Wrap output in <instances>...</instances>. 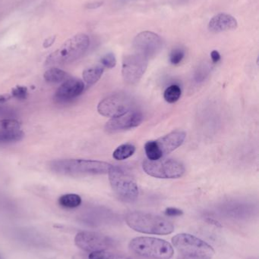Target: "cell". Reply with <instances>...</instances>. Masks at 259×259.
Instances as JSON below:
<instances>
[{
    "mask_svg": "<svg viewBox=\"0 0 259 259\" xmlns=\"http://www.w3.org/2000/svg\"><path fill=\"white\" fill-rule=\"evenodd\" d=\"M100 62H101L103 66L111 69V68H114L116 65H117V59H116L114 53H109L101 58Z\"/></svg>",
    "mask_w": 259,
    "mask_h": 259,
    "instance_id": "cell-27",
    "label": "cell"
},
{
    "mask_svg": "<svg viewBox=\"0 0 259 259\" xmlns=\"http://www.w3.org/2000/svg\"><path fill=\"white\" fill-rule=\"evenodd\" d=\"M206 222H208L210 225H214L215 227H217V228H222L221 224L220 222L216 221L215 219H211V218H208L206 219Z\"/></svg>",
    "mask_w": 259,
    "mask_h": 259,
    "instance_id": "cell-33",
    "label": "cell"
},
{
    "mask_svg": "<svg viewBox=\"0 0 259 259\" xmlns=\"http://www.w3.org/2000/svg\"><path fill=\"white\" fill-rule=\"evenodd\" d=\"M90 45L89 36L79 33L65 41L56 51L46 59V65H65L80 59L88 50Z\"/></svg>",
    "mask_w": 259,
    "mask_h": 259,
    "instance_id": "cell-3",
    "label": "cell"
},
{
    "mask_svg": "<svg viewBox=\"0 0 259 259\" xmlns=\"http://www.w3.org/2000/svg\"><path fill=\"white\" fill-rule=\"evenodd\" d=\"M27 95H28V91L25 87L18 86L12 91V97L18 100H26Z\"/></svg>",
    "mask_w": 259,
    "mask_h": 259,
    "instance_id": "cell-26",
    "label": "cell"
},
{
    "mask_svg": "<svg viewBox=\"0 0 259 259\" xmlns=\"http://www.w3.org/2000/svg\"><path fill=\"white\" fill-rule=\"evenodd\" d=\"M210 73V68L206 65H201L199 67L196 74H195V80L197 82H202L206 79Z\"/></svg>",
    "mask_w": 259,
    "mask_h": 259,
    "instance_id": "cell-25",
    "label": "cell"
},
{
    "mask_svg": "<svg viewBox=\"0 0 259 259\" xmlns=\"http://www.w3.org/2000/svg\"><path fill=\"white\" fill-rule=\"evenodd\" d=\"M44 80L50 83H60L70 78L69 74L59 68H52L44 74Z\"/></svg>",
    "mask_w": 259,
    "mask_h": 259,
    "instance_id": "cell-17",
    "label": "cell"
},
{
    "mask_svg": "<svg viewBox=\"0 0 259 259\" xmlns=\"http://www.w3.org/2000/svg\"><path fill=\"white\" fill-rule=\"evenodd\" d=\"M125 220L129 228L141 234L168 235L174 231L171 222L150 213L132 211L126 214Z\"/></svg>",
    "mask_w": 259,
    "mask_h": 259,
    "instance_id": "cell-2",
    "label": "cell"
},
{
    "mask_svg": "<svg viewBox=\"0 0 259 259\" xmlns=\"http://www.w3.org/2000/svg\"><path fill=\"white\" fill-rule=\"evenodd\" d=\"M133 100L124 93L112 94L103 99L97 106L100 115L107 118H117L134 110Z\"/></svg>",
    "mask_w": 259,
    "mask_h": 259,
    "instance_id": "cell-9",
    "label": "cell"
},
{
    "mask_svg": "<svg viewBox=\"0 0 259 259\" xmlns=\"http://www.w3.org/2000/svg\"><path fill=\"white\" fill-rule=\"evenodd\" d=\"M56 38V36H50V37L47 38V39L44 40V44H43V47H44V48H49V47H51V46L54 44Z\"/></svg>",
    "mask_w": 259,
    "mask_h": 259,
    "instance_id": "cell-31",
    "label": "cell"
},
{
    "mask_svg": "<svg viewBox=\"0 0 259 259\" xmlns=\"http://www.w3.org/2000/svg\"><path fill=\"white\" fill-rule=\"evenodd\" d=\"M211 60H212L214 63H217L221 59V56H220V53L217 50H213L211 53Z\"/></svg>",
    "mask_w": 259,
    "mask_h": 259,
    "instance_id": "cell-32",
    "label": "cell"
},
{
    "mask_svg": "<svg viewBox=\"0 0 259 259\" xmlns=\"http://www.w3.org/2000/svg\"><path fill=\"white\" fill-rule=\"evenodd\" d=\"M187 134L184 131H175L157 140H151L144 145V151L151 161L162 158L182 146Z\"/></svg>",
    "mask_w": 259,
    "mask_h": 259,
    "instance_id": "cell-7",
    "label": "cell"
},
{
    "mask_svg": "<svg viewBox=\"0 0 259 259\" xmlns=\"http://www.w3.org/2000/svg\"><path fill=\"white\" fill-rule=\"evenodd\" d=\"M238 27L237 19L231 15L219 13L214 15L208 24V30L214 33L235 30Z\"/></svg>",
    "mask_w": 259,
    "mask_h": 259,
    "instance_id": "cell-15",
    "label": "cell"
},
{
    "mask_svg": "<svg viewBox=\"0 0 259 259\" xmlns=\"http://www.w3.org/2000/svg\"><path fill=\"white\" fill-rule=\"evenodd\" d=\"M185 57V51L181 48L173 49L170 55V62L172 65H179Z\"/></svg>",
    "mask_w": 259,
    "mask_h": 259,
    "instance_id": "cell-24",
    "label": "cell"
},
{
    "mask_svg": "<svg viewBox=\"0 0 259 259\" xmlns=\"http://www.w3.org/2000/svg\"><path fill=\"white\" fill-rule=\"evenodd\" d=\"M11 97L9 95H0V105L4 104L6 102L10 100Z\"/></svg>",
    "mask_w": 259,
    "mask_h": 259,
    "instance_id": "cell-34",
    "label": "cell"
},
{
    "mask_svg": "<svg viewBox=\"0 0 259 259\" xmlns=\"http://www.w3.org/2000/svg\"><path fill=\"white\" fill-rule=\"evenodd\" d=\"M85 90V83L79 79L65 80L55 93V100L59 103H67L80 96Z\"/></svg>",
    "mask_w": 259,
    "mask_h": 259,
    "instance_id": "cell-14",
    "label": "cell"
},
{
    "mask_svg": "<svg viewBox=\"0 0 259 259\" xmlns=\"http://www.w3.org/2000/svg\"><path fill=\"white\" fill-rule=\"evenodd\" d=\"M129 249L139 256L151 259H170L174 254L170 243L156 237L134 238L129 243Z\"/></svg>",
    "mask_w": 259,
    "mask_h": 259,
    "instance_id": "cell-4",
    "label": "cell"
},
{
    "mask_svg": "<svg viewBox=\"0 0 259 259\" xmlns=\"http://www.w3.org/2000/svg\"><path fill=\"white\" fill-rule=\"evenodd\" d=\"M112 166L105 161L85 159L54 160L49 164L51 171L71 177L106 175Z\"/></svg>",
    "mask_w": 259,
    "mask_h": 259,
    "instance_id": "cell-1",
    "label": "cell"
},
{
    "mask_svg": "<svg viewBox=\"0 0 259 259\" xmlns=\"http://www.w3.org/2000/svg\"><path fill=\"white\" fill-rule=\"evenodd\" d=\"M59 204L63 208H77L82 204V198L79 195L74 193L63 195L59 197Z\"/></svg>",
    "mask_w": 259,
    "mask_h": 259,
    "instance_id": "cell-19",
    "label": "cell"
},
{
    "mask_svg": "<svg viewBox=\"0 0 259 259\" xmlns=\"http://www.w3.org/2000/svg\"><path fill=\"white\" fill-rule=\"evenodd\" d=\"M103 1L93 2V3H88V4H87L85 7L88 9H97V8H100V6H103Z\"/></svg>",
    "mask_w": 259,
    "mask_h": 259,
    "instance_id": "cell-30",
    "label": "cell"
},
{
    "mask_svg": "<svg viewBox=\"0 0 259 259\" xmlns=\"http://www.w3.org/2000/svg\"><path fill=\"white\" fill-rule=\"evenodd\" d=\"M182 91L179 86L176 84L171 85L164 91V97L168 103H174L180 98Z\"/></svg>",
    "mask_w": 259,
    "mask_h": 259,
    "instance_id": "cell-22",
    "label": "cell"
},
{
    "mask_svg": "<svg viewBox=\"0 0 259 259\" xmlns=\"http://www.w3.org/2000/svg\"><path fill=\"white\" fill-rule=\"evenodd\" d=\"M75 243L82 250L90 252L108 250L114 245V240L108 236L91 231L79 233L76 236Z\"/></svg>",
    "mask_w": 259,
    "mask_h": 259,
    "instance_id": "cell-10",
    "label": "cell"
},
{
    "mask_svg": "<svg viewBox=\"0 0 259 259\" xmlns=\"http://www.w3.org/2000/svg\"><path fill=\"white\" fill-rule=\"evenodd\" d=\"M103 71H104V68L102 66H94L91 68H87L85 71H83L84 81L88 85V86H91V85L97 83L100 77L103 75Z\"/></svg>",
    "mask_w": 259,
    "mask_h": 259,
    "instance_id": "cell-16",
    "label": "cell"
},
{
    "mask_svg": "<svg viewBox=\"0 0 259 259\" xmlns=\"http://www.w3.org/2000/svg\"><path fill=\"white\" fill-rule=\"evenodd\" d=\"M15 112L10 107L5 106L4 104L0 105V118H13Z\"/></svg>",
    "mask_w": 259,
    "mask_h": 259,
    "instance_id": "cell-28",
    "label": "cell"
},
{
    "mask_svg": "<svg viewBox=\"0 0 259 259\" xmlns=\"http://www.w3.org/2000/svg\"><path fill=\"white\" fill-rule=\"evenodd\" d=\"M135 152V147L133 145L126 143L119 146L114 151L113 156L116 160L118 161H123V160L127 159L129 157L133 155Z\"/></svg>",
    "mask_w": 259,
    "mask_h": 259,
    "instance_id": "cell-18",
    "label": "cell"
},
{
    "mask_svg": "<svg viewBox=\"0 0 259 259\" xmlns=\"http://www.w3.org/2000/svg\"><path fill=\"white\" fill-rule=\"evenodd\" d=\"M164 214L167 216H169V217H177V216L182 215L183 211L182 210L179 209V208L170 207V208H166Z\"/></svg>",
    "mask_w": 259,
    "mask_h": 259,
    "instance_id": "cell-29",
    "label": "cell"
},
{
    "mask_svg": "<svg viewBox=\"0 0 259 259\" xmlns=\"http://www.w3.org/2000/svg\"><path fill=\"white\" fill-rule=\"evenodd\" d=\"M111 187L120 200L133 202L138 199L139 191L135 180L121 167L112 166L109 173Z\"/></svg>",
    "mask_w": 259,
    "mask_h": 259,
    "instance_id": "cell-5",
    "label": "cell"
},
{
    "mask_svg": "<svg viewBox=\"0 0 259 259\" xmlns=\"http://www.w3.org/2000/svg\"><path fill=\"white\" fill-rule=\"evenodd\" d=\"M144 120L141 112L136 110H132L121 116L111 118L105 125V131L108 134H115L120 131L138 127Z\"/></svg>",
    "mask_w": 259,
    "mask_h": 259,
    "instance_id": "cell-13",
    "label": "cell"
},
{
    "mask_svg": "<svg viewBox=\"0 0 259 259\" xmlns=\"http://www.w3.org/2000/svg\"><path fill=\"white\" fill-rule=\"evenodd\" d=\"M149 59L141 55L133 53L123 58L122 75L123 80L129 84L138 83L145 73Z\"/></svg>",
    "mask_w": 259,
    "mask_h": 259,
    "instance_id": "cell-11",
    "label": "cell"
},
{
    "mask_svg": "<svg viewBox=\"0 0 259 259\" xmlns=\"http://www.w3.org/2000/svg\"><path fill=\"white\" fill-rule=\"evenodd\" d=\"M120 2H123V3H128V2L133 1V0H120Z\"/></svg>",
    "mask_w": 259,
    "mask_h": 259,
    "instance_id": "cell-36",
    "label": "cell"
},
{
    "mask_svg": "<svg viewBox=\"0 0 259 259\" xmlns=\"http://www.w3.org/2000/svg\"><path fill=\"white\" fill-rule=\"evenodd\" d=\"M172 243L179 253L186 256L211 259L215 253L211 245L191 234H177L172 238Z\"/></svg>",
    "mask_w": 259,
    "mask_h": 259,
    "instance_id": "cell-6",
    "label": "cell"
},
{
    "mask_svg": "<svg viewBox=\"0 0 259 259\" xmlns=\"http://www.w3.org/2000/svg\"><path fill=\"white\" fill-rule=\"evenodd\" d=\"M20 128L21 124L14 118L0 119V131H18Z\"/></svg>",
    "mask_w": 259,
    "mask_h": 259,
    "instance_id": "cell-23",
    "label": "cell"
},
{
    "mask_svg": "<svg viewBox=\"0 0 259 259\" xmlns=\"http://www.w3.org/2000/svg\"><path fill=\"white\" fill-rule=\"evenodd\" d=\"M24 137V133L18 131H0V144L3 143H14L20 141Z\"/></svg>",
    "mask_w": 259,
    "mask_h": 259,
    "instance_id": "cell-20",
    "label": "cell"
},
{
    "mask_svg": "<svg viewBox=\"0 0 259 259\" xmlns=\"http://www.w3.org/2000/svg\"><path fill=\"white\" fill-rule=\"evenodd\" d=\"M143 170L147 175L161 179H177L183 176L186 169L180 161L172 158H160L143 161Z\"/></svg>",
    "mask_w": 259,
    "mask_h": 259,
    "instance_id": "cell-8",
    "label": "cell"
},
{
    "mask_svg": "<svg viewBox=\"0 0 259 259\" xmlns=\"http://www.w3.org/2000/svg\"><path fill=\"white\" fill-rule=\"evenodd\" d=\"M177 259H203L200 258H195V257L186 256V255H179Z\"/></svg>",
    "mask_w": 259,
    "mask_h": 259,
    "instance_id": "cell-35",
    "label": "cell"
},
{
    "mask_svg": "<svg viewBox=\"0 0 259 259\" xmlns=\"http://www.w3.org/2000/svg\"><path fill=\"white\" fill-rule=\"evenodd\" d=\"M89 259H132L124 254L112 251L103 250L99 252H91Z\"/></svg>",
    "mask_w": 259,
    "mask_h": 259,
    "instance_id": "cell-21",
    "label": "cell"
},
{
    "mask_svg": "<svg viewBox=\"0 0 259 259\" xmlns=\"http://www.w3.org/2000/svg\"><path fill=\"white\" fill-rule=\"evenodd\" d=\"M132 45L135 53L144 56L149 60L161 52L164 42L162 38L157 33L152 31H143L135 36Z\"/></svg>",
    "mask_w": 259,
    "mask_h": 259,
    "instance_id": "cell-12",
    "label": "cell"
}]
</instances>
